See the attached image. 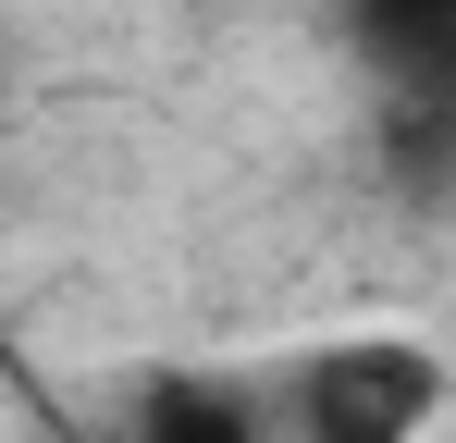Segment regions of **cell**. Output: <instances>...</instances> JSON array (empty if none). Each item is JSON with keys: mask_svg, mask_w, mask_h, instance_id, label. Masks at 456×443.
<instances>
[{"mask_svg": "<svg viewBox=\"0 0 456 443\" xmlns=\"http://www.w3.org/2000/svg\"><path fill=\"white\" fill-rule=\"evenodd\" d=\"M284 407H297V443H419L444 407V369H432V345L358 333V345H321Z\"/></svg>", "mask_w": 456, "mask_h": 443, "instance_id": "6da1fadb", "label": "cell"}, {"mask_svg": "<svg viewBox=\"0 0 456 443\" xmlns=\"http://www.w3.org/2000/svg\"><path fill=\"white\" fill-rule=\"evenodd\" d=\"M358 25H370L382 62H395V74L456 124V0H358Z\"/></svg>", "mask_w": 456, "mask_h": 443, "instance_id": "7a4b0ae2", "label": "cell"}, {"mask_svg": "<svg viewBox=\"0 0 456 443\" xmlns=\"http://www.w3.org/2000/svg\"><path fill=\"white\" fill-rule=\"evenodd\" d=\"M149 443H259V419H234V394H210V382H185L149 407Z\"/></svg>", "mask_w": 456, "mask_h": 443, "instance_id": "3957f363", "label": "cell"}]
</instances>
